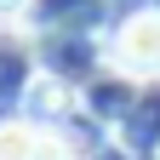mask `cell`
<instances>
[{"label":"cell","instance_id":"obj_1","mask_svg":"<svg viewBox=\"0 0 160 160\" xmlns=\"http://www.w3.org/2000/svg\"><path fill=\"white\" fill-rule=\"evenodd\" d=\"M114 63L126 74H160V12H137L114 34Z\"/></svg>","mask_w":160,"mask_h":160},{"label":"cell","instance_id":"obj_2","mask_svg":"<svg viewBox=\"0 0 160 160\" xmlns=\"http://www.w3.org/2000/svg\"><path fill=\"white\" fill-rule=\"evenodd\" d=\"M34 149H40V132L29 120H6L0 126V160H34Z\"/></svg>","mask_w":160,"mask_h":160},{"label":"cell","instance_id":"obj_3","mask_svg":"<svg viewBox=\"0 0 160 160\" xmlns=\"http://www.w3.org/2000/svg\"><path fill=\"white\" fill-rule=\"evenodd\" d=\"M34 109H63V86L57 80H34Z\"/></svg>","mask_w":160,"mask_h":160},{"label":"cell","instance_id":"obj_4","mask_svg":"<svg viewBox=\"0 0 160 160\" xmlns=\"http://www.w3.org/2000/svg\"><path fill=\"white\" fill-rule=\"evenodd\" d=\"M23 6H29V0H0V17H17Z\"/></svg>","mask_w":160,"mask_h":160}]
</instances>
